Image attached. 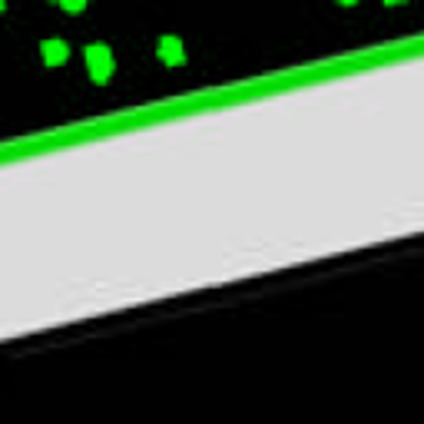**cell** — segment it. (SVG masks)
<instances>
[{
    "label": "cell",
    "instance_id": "6da1fadb",
    "mask_svg": "<svg viewBox=\"0 0 424 424\" xmlns=\"http://www.w3.org/2000/svg\"><path fill=\"white\" fill-rule=\"evenodd\" d=\"M87 70H90V77H93V83H106L116 70L113 50L106 47V43H90L87 47Z\"/></svg>",
    "mask_w": 424,
    "mask_h": 424
},
{
    "label": "cell",
    "instance_id": "3957f363",
    "mask_svg": "<svg viewBox=\"0 0 424 424\" xmlns=\"http://www.w3.org/2000/svg\"><path fill=\"white\" fill-rule=\"evenodd\" d=\"M40 53H43V63H47V67H63L70 60L67 40H43V43H40Z\"/></svg>",
    "mask_w": 424,
    "mask_h": 424
},
{
    "label": "cell",
    "instance_id": "277c9868",
    "mask_svg": "<svg viewBox=\"0 0 424 424\" xmlns=\"http://www.w3.org/2000/svg\"><path fill=\"white\" fill-rule=\"evenodd\" d=\"M60 7L67 10V14H80V10L87 7V0H60Z\"/></svg>",
    "mask_w": 424,
    "mask_h": 424
},
{
    "label": "cell",
    "instance_id": "8992f818",
    "mask_svg": "<svg viewBox=\"0 0 424 424\" xmlns=\"http://www.w3.org/2000/svg\"><path fill=\"white\" fill-rule=\"evenodd\" d=\"M341 4H345V7H351V4H358V0H341Z\"/></svg>",
    "mask_w": 424,
    "mask_h": 424
},
{
    "label": "cell",
    "instance_id": "5b68a950",
    "mask_svg": "<svg viewBox=\"0 0 424 424\" xmlns=\"http://www.w3.org/2000/svg\"><path fill=\"white\" fill-rule=\"evenodd\" d=\"M385 4H391V7H395V4H405V0H385Z\"/></svg>",
    "mask_w": 424,
    "mask_h": 424
},
{
    "label": "cell",
    "instance_id": "7a4b0ae2",
    "mask_svg": "<svg viewBox=\"0 0 424 424\" xmlns=\"http://www.w3.org/2000/svg\"><path fill=\"white\" fill-rule=\"evenodd\" d=\"M156 53H159V60H163L166 67H179V63H186V47H183V40L179 37H159Z\"/></svg>",
    "mask_w": 424,
    "mask_h": 424
}]
</instances>
